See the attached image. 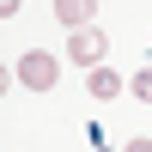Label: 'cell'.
<instances>
[{"label":"cell","mask_w":152,"mask_h":152,"mask_svg":"<svg viewBox=\"0 0 152 152\" xmlns=\"http://www.w3.org/2000/svg\"><path fill=\"white\" fill-rule=\"evenodd\" d=\"M18 85H31V91H55V79H61V67H55V55L49 49H31V55H18Z\"/></svg>","instance_id":"cell-1"},{"label":"cell","mask_w":152,"mask_h":152,"mask_svg":"<svg viewBox=\"0 0 152 152\" xmlns=\"http://www.w3.org/2000/svg\"><path fill=\"white\" fill-rule=\"evenodd\" d=\"M67 55L79 61V67H97V61L110 55V37H104V31H91V24H85V31H73V37H67Z\"/></svg>","instance_id":"cell-2"},{"label":"cell","mask_w":152,"mask_h":152,"mask_svg":"<svg viewBox=\"0 0 152 152\" xmlns=\"http://www.w3.org/2000/svg\"><path fill=\"white\" fill-rule=\"evenodd\" d=\"M55 18L67 24V31H85V24L97 18V0H55Z\"/></svg>","instance_id":"cell-3"},{"label":"cell","mask_w":152,"mask_h":152,"mask_svg":"<svg viewBox=\"0 0 152 152\" xmlns=\"http://www.w3.org/2000/svg\"><path fill=\"white\" fill-rule=\"evenodd\" d=\"M85 85H91V97H104V104H110V97L122 91V79L110 73V61H97V67H91V79H85Z\"/></svg>","instance_id":"cell-4"},{"label":"cell","mask_w":152,"mask_h":152,"mask_svg":"<svg viewBox=\"0 0 152 152\" xmlns=\"http://www.w3.org/2000/svg\"><path fill=\"white\" fill-rule=\"evenodd\" d=\"M134 97H140V104H152V61L134 73Z\"/></svg>","instance_id":"cell-5"},{"label":"cell","mask_w":152,"mask_h":152,"mask_svg":"<svg viewBox=\"0 0 152 152\" xmlns=\"http://www.w3.org/2000/svg\"><path fill=\"white\" fill-rule=\"evenodd\" d=\"M122 152H152V140H146V134H140V140H128V146H122Z\"/></svg>","instance_id":"cell-6"},{"label":"cell","mask_w":152,"mask_h":152,"mask_svg":"<svg viewBox=\"0 0 152 152\" xmlns=\"http://www.w3.org/2000/svg\"><path fill=\"white\" fill-rule=\"evenodd\" d=\"M12 12H18V0H0V18H12Z\"/></svg>","instance_id":"cell-7"},{"label":"cell","mask_w":152,"mask_h":152,"mask_svg":"<svg viewBox=\"0 0 152 152\" xmlns=\"http://www.w3.org/2000/svg\"><path fill=\"white\" fill-rule=\"evenodd\" d=\"M12 79H18V73H6V67H0V97H6V85H12Z\"/></svg>","instance_id":"cell-8"},{"label":"cell","mask_w":152,"mask_h":152,"mask_svg":"<svg viewBox=\"0 0 152 152\" xmlns=\"http://www.w3.org/2000/svg\"><path fill=\"white\" fill-rule=\"evenodd\" d=\"M97 152H104V146H97Z\"/></svg>","instance_id":"cell-9"}]
</instances>
